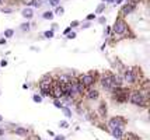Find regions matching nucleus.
Listing matches in <instances>:
<instances>
[{
  "label": "nucleus",
  "instance_id": "15",
  "mask_svg": "<svg viewBox=\"0 0 150 140\" xmlns=\"http://www.w3.org/2000/svg\"><path fill=\"white\" fill-rule=\"evenodd\" d=\"M98 112H100V115H101V116H105V114H107V106H105V104H100Z\"/></svg>",
  "mask_w": 150,
  "mask_h": 140
},
{
  "label": "nucleus",
  "instance_id": "8",
  "mask_svg": "<svg viewBox=\"0 0 150 140\" xmlns=\"http://www.w3.org/2000/svg\"><path fill=\"white\" fill-rule=\"evenodd\" d=\"M50 87H52V81H50V77L49 80L48 78H42V80L40 81V88L44 91H50Z\"/></svg>",
  "mask_w": 150,
  "mask_h": 140
},
{
  "label": "nucleus",
  "instance_id": "3",
  "mask_svg": "<svg viewBox=\"0 0 150 140\" xmlns=\"http://www.w3.org/2000/svg\"><path fill=\"white\" fill-rule=\"evenodd\" d=\"M112 30H114L115 34H118V35L125 34V32H126V22L122 20V18H118V20L115 21V24H114V27H112Z\"/></svg>",
  "mask_w": 150,
  "mask_h": 140
},
{
  "label": "nucleus",
  "instance_id": "19",
  "mask_svg": "<svg viewBox=\"0 0 150 140\" xmlns=\"http://www.w3.org/2000/svg\"><path fill=\"white\" fill-rule=\"evenodd\" d=\"M13 34H14V31H13V30H6V31H4V36H6V38H10V36H13Z\"/></svg>",
  "mask_w": 150,
  "mask_h": 140
},
{
  "label": "nucleus",
  "instance_id": "30",
  "mask_svg": "<svg viewBox=\"0 0 150 140\" xmlns=\"http://www.w3.org/2000/svg\"><path fill=\"white\" fill-rule=\"evenodd\" d=\"M77 24H79L77 21H73V22H72V24H70V28H72V27H76V25H77Z\"/></svg>",
  "mask_w": 150,
  "mask_h": 140
},
{
  "label": "nucleus",
  "instance_id": "34",
  "mask_svg": "<svg viewBox=\"0 0 150 140\" xmlns=\"http://www.w3.org/2000/svg\"><path fill=\"white\" fill-rule=\"evenodd\" d=\"M108 2H110V3H112V2H115V0H108Z\"/></svg>",
  "mask_w": 150,
  "mask_h": 140
},
{
  "label": "nucleus",
  "instance_id": "26",
  "mask_svg": "<svg viewBox=\"0 0 150 140\" xmlns=\"http://www.w3.org/2000/svg\"><path fill=\"white\" fill-rule=\"evenodd\" d=\"M68 38H69V39H73V38H76V34H74V32H72V34H69V35H68Z\"/></svg>",
  "mask_w": 150,
  "mask_h": 140
},
{
  "label": "nucleus",
  "instance_id": "12",
  "mask_svg": "<svg viewBox=\"0 0 150 140\" xmlns=\"http://www.w3.org/2000/svg\"><path fill=\"white\" fill-rule=\"evenodd\" d=\"M111 132H112V136L116 137V139L122 137V134H124V132H122L121 128H115V129H111Z\"/></svg>",
  "mask_w": 150,
  "mask_h": 140
},
{
  "label": "nucleus",
  "instance_id": "1",
  "mask_svg": "<svg viewBox=\"0 0 150 140\" xmlns=\"http://www.w3.org/2000/svg\"><path fill=\"white\" fill-rule=\"evenodd\" d=\"M129 92H130V91H129L128 88L118 87V88H114V90H112V97H114L115 101L125 102L126 100L129 98Z\"/></svg>",
  "mask_w": 150,
  "mask_h": 140
},
{
  "label": "nucleus",
  "instance_id": "37",
  "mask_svg": "<svg viewBox=\"0 0 150 140\" xmlns=\"http://www.w3.org/2000/svg\"><path fill=\"white\" fill-rule=\"evenodd\" d=\"M0 3H2V0H0Z\"/></svg>",
  "mask_w": 150,
  "mask_h": 140
},
{
  "label": "nucleus",
  "instance_id": "16",
  "mask_svg": "<svg viewBox=\"0 0 150 140\" xmlns=\"http://www.w3.org/2000/svg\"><path fill=\"white\" fill-rule=\"evenodd\" d=\"M42 17L45 18V20H52V18H54V13H52V11H45V13L42 14Z\"/></svg>",
  "mask_w": 150,
  "mask_h": 140
},
{
  "label": "nucleus",
  "instance_id": "20",
  "mask_svg": "<svg viewBox=\"0 0 150 140\" xmlns=\"http://www.w3.org/2000/svg\"><path fill=\"white\" fill-rule=\"evenodd\" d=\"M31 4L34 7H41V6H42V2H41V0H32Z\"/></svg>",
  "mask_w": 150,
  "mask_h": 140
},
{
  "label": "nucleus",
  "instance_id": "27",
  "mask_svg": "<svg viewBox=\"0 0 150 140\" xmlns=\"http://www.w3.org/2000/svg\"><path fill=\"white\" fill-rule=\"evenodd\" d=\"M102 10H104V4H101V6L98 7V8H97V13H101Z\"/></svg>",
  "mask_w": 150,
  "mask_h": 140
},
{
  "label": "nucleus",
  "instance_id": "35",
  "mask_svg": "<svg viewBox=\"0 0 150 140\" xmlns=\"http://www.w3.org/2000/svg\"><path fill=\"white\" fill-rule=\"evenodd\" d=\"M2 120H3V118H2V115H0V122H2Z\"/></svg>",
  "mask_w": 150,
  "mask_h": 140
},
{
  "label": "nucleus",
  "instance_id": "2",
  "mask_svg": "<svg viewBox=\"0 0 150 140\" xmlns=\"http://www.w3.org/2000/svg\"><path fill=\"white\" fill-rule=\"evenodd\" d=\"M129 100L133 105H144V102H146V100H144V97L140 91H132L129 94Z\"/></svg>",
  "mask_w": 150,
  "mask_h": 140
},
{
  "label": "nucleus",
  "instance_id": "24",
  "mask_svg": "<svg viewBox=\"0 0 150 140\" xmlns=\"http://www.w3.org/2000/svg\"><path fill=\"white\" fill-rule=\"evenodd\" d=\"M55 106H56V108H62L63 105H62V102L59 101V100H55Z\"/></svg>",
  "mask_w": 150,
  "mask_h": 140
},
{
  "label": "nucleus",
  "instance_id": "32",
  "mask_svg": "<svg viewBox=\"0 0 150 140\" xmlns=\"http://www.w3.org/2000/svg\"><path fill=\"white\" fill-rule=\"evenodd\" d=\"M55 140H64V136H58Z\"/></svg>",
  "mask_w": 150,
  "mask_h": 140
},
{
  "label": "nucleus",
  "instance_id": "10",
  "mask_svg": "<svg viewBox=\"0 0 150 140\" xmlns=\"http://www.w3.org/2000/svg\"><path fill=\"white\" fill-rule=\"evenodd\" d=\"M86 97L88 98V100H97V98H98V91L94 90V88H90V90L86 92Z\"/></svg>",
  "mask_w": 150,
  "mask_h": 140
},
{
  "label": "nucleus",
  "instance_id": "4",
  "mask_svg": "<svg viewBox=\"0 0 150 140\" xmlns=\"http://www.w3.org/2000/svg\"><path fill=\"white\" fill-rule=\"evenodd\" d=\"M125 125V119L121 118V116H115V118H111L110 122H108V126H110V129H115V128H124Z\"/></svg>",
  "mask_w": 150,
  "mask_h": 140
},
{
  "label": "nucleus",
  "instance_id": "21",
  "mask_svg": "<svg viewBox=\"0 0 150 140\" xmlns=\"http://www.w3.org/2000/svg\"><path fill=\"white\" fill-rule=\"evenodd\" d=\"M30 22H24V24H21V30L22 31H30Z\"/></svg>",
  "mask_w": 150,
  "mask_h": 140
},
{
  "label": "nucleus",
  "instance_id": "13",
  "mask_svg": "<svg viewBox=\"0 0 150 140\" xmlns=\"http://www.w3.org/2000/svg\"><path fill=\"white\" fill-rule=\"evenodd\" d=\"M74 84H76V90H77V94H83L84 92V84L83 83H80V81H74Z\"/></svg>",
  "mask_w": 150,
  "mask_h": 140
},
{
  "label": "nucleus",
  "instance_id": "18",
  "mask_svg": "<svg viewBox=\"0 0 150 140\" xmlns=\"http://www.w3.org/2000/svg\"><path fill=\"white\" fill-rule=\"evenodd\" d=\"M55 13H56V16H62V14L64 13V8L63 7H59V6H56V11H55Z\"/></svg>",
  "mask_w": 150,
  "mask_h": 140
},
{
  "label": "nucleus",
  "instance_id": "25",
  "mask_svg": "<svg viewBox=\"0 0 150 140\" xmlns=\"http://www.w3.org/2000/svg\"><path fill=\"white\" fill-rule=\"evenodd\" d=\"M59 2H60V0H49V3L52 4V6H58V4H59Z\"/></svg>",
  "mask_w": 150,
  "mask_h": 140
},
{
  "label": "nucleus",
  "instance_id": "7",
  "mask_svg": "<svg viewBox=\"0 0 150 140\" xmlns=\"http://www.w3.org/2000/svg\"><path fill=\"white\" fill-rule=\"evenodd\" d=\"M111 76L112 74H105V76L101 78V84H102L104 88H107V90L112 91V84H111Z\"/></svg>",
  "mask_w": 150,
  "mask_h": 140
},
{
  "label": "nucleus",
  "instance_id": "28",
  "mask_svg": "<svg viewBox=\"0 0 150 140\" xmlns=\"http://www.w3.org/2000/svg\"><path fill=\"white\" fill-rule=\"evenodd\" d=\"M60 126H62V128H68V122L62 120V122H60Z\"/></svg>",
  "mask_w": 150,
  "mask_h": 140
},
{
  "label": "nucleus",
  "instance_id": "31",
  "mask_svg": "<svg viewBox=\"0 0 150 140\" xmlns=\"http://www.w3.org/2000/svg\"><path fill=\"white\" fill-rule=\"evenodd\" d=\"M6 64H7V62H6V60H2V62H0V66H6Z\"/></svg>",
  "mask_w": 150,
  "mask_h": 140
},
{
  "label": "nucleus",
  "instance_id": "6",
  "mask_svg": "<svg viewBox=\"0 0 150 140\" xmlns=\"http://www.w3.org/2000/svg\"><path fill=\"white\" fill-rule=\"evenodd\" d=\"M135 8H136V2H135V0H130L129 3H126L125 6L122 7L121 13L124 14V16H128V14H130L133 10H135Z\"/></svg>",
  "mask_w": 150,
  "mask_h": 140
},
{
  "label": "nucleus",
  "instance_id": "17",
  "mask_svg": "<svg viewBox=\"0 0 150 140\" xmlns=\"http://www.w3.org/2000/svg\"><path fill=\"white\" fill-rule=\"evenodd\" d=\"M62 109H63V114H64V116L66 118H70L72 116V111L69 108H66V106H62Z\"/></svg>",
  "mask_w": 150,
  "mask_h": 140
},
{
  "label": "nucleus",
  "instance_id": "23",
  "mask_svg": "<svg viewBox=\"0 0 150 140\" xmlns=\"http://www.w3.org/2000/svg\"><path fill=\"white\" fill-rule=\"evenodd\" d=\"M44 35H45V38H52L54 36V31H46Z\"/></svg>",
  "mask_w": 150,
  "mask_h": 140
},
{
  "label": "nucleus",
  "instance_id": "14",
  "mask_svg": "<svg viewBox=\"0 0 150 140\" xmlns=\"http://www.w3.org/2000/svg\"><path fill=\"white\" fill-rule=\"evenodd\" d=\"M21 16H22V17H25V18H31L32 16H34V11H32L31 8H24L22 13H21Z\"/></svg>",
  "mask_w": 150,
  "mask_h": 140
},
{
  "label": "nucleus",
  "instance_id": "9",
  "mask_svg": "<svg viewBox=\"0 0 150 140\" xmlns=\"http://www.w3.org/2000/svg\"><path fill=\"white\" fill-rule=\"evenodd\" d=\"M124 80L128 81V83H136V74L133 73V70H126Z\"/></svg>",
  "mask_w": 150,
  "mask_h": 140
},
{
  "label": "nucleus",
  "instance_id": "33",
  "mask_svg": "<svg viewBox=\"0 0 150 140\" xmlns=\"http://www.w3.org/2000/svg\"><path fill=\"white\" fill-rule=\"evenodd\" d=\"M0 44H6V39H0Z\"/></svg>",
  "mask_w": 150,
  "mask_h": 140
},
{
  "label": "nucleus",
  "instance_id": "11",
  "mask_svg": "<svg viewBox=\"0 0 150 140\" xmlns=\"http://www.w3.org/2000/svg\"><path fill=\"white\" fill-rule=\"evenodd\" d=\"M14 133H16V134H18V136L24 137V136H27V134H28V130L25 129V128H16Z\"/></svg>",
  "mask_w": 150,
  "mask_h": 140
},
{
  "label": "nucleus",
  "instance_id": "36",
  "mask_svg": "<svg viewBox=\"0 0 150 140\" xmlns=\"http://www.w3.org/2000/svg\"><path fill=\"white\" fill-rule=\"evenodd\" d=\"M116 2H118V3H121V2H122V0H116Z\"/></svg>",
  "mask_w": 150,
  "mask_h": 140
},
{
  "label": "nucleus",
  "instance_id": "5",
  "mask_svg": "<svg viewBox=\"0 0 150 140\" xmlns=\"http://www.w3.org/2000/svg\"><path fill=\"white\" fill-rule=\"evenodd\" d=\"M79 81L84 84V87H90L96 83V77H94V74H84L79 78Z\"/></svg>",
  "mask_w": 150,
  "mask_h": 140
},
{
  "label": "nucleus",
  "instance_id": "29",
  "mask_svg": "<svg viewBox=\"0 0 150 140\" xmlns=\"http://www.w3.org/2000/svg\"><path fill=\"white\" fill-rule=\"evenodd\" d=\"M93 18H96V14H90L88 17H87V20H93Z\"/></svg>",
  "mask_w": 150,
  "mask_h": 140
},
{
  "label": "nucleus",
  "instance_id": "22",
  "mask_svg": "<svg viewBox=\"0 0 150 140\" xmlns=\"http://www.w3.org/2000/svg\"><path fill=\"white\" fill-rule=\"evenodd\" d=\"M32 100H34L35 102H41V101H42V97H41V95H38V94H35L34 97H32Z\"/></svg>",
  "mask_w": 150,
  "mask_h": 140
}]
</instances>
